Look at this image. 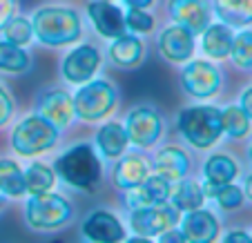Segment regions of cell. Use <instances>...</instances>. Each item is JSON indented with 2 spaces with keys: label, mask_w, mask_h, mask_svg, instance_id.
<instances>
[{
  "label": "cell",
  "mask_w": 252,
  "mask_h": 243,
  "mask_svg": "<svg viewBox=\"0 0 252 243\" xmlns=\"http://www.w3.org/2000/svg\"><path fill=\"white\" fill-rule=\"evenodd\" d=\"M205 199H212L214 203L219 205L221 210H237L241 208L246 196H243V187H239L237 183H210V181H201Z\"/></svg>",
  "instance_id": "d4e9b609"
},
{
  "label": "cell",
  "mask_w": 252,
  "mask_h": 243,
  "mask_svg": "<svg viewBox=\"0 0 252 243\" xmlns=\"http://www.w3.org/2000/svg\"><path fill=\"white\" fill-rule=\"evenodd\" d=\"M2 199H5V194H2V192H0V208H2Z\"/></svg>",
  "instance_id": "b9f144b4"
},
{
  "label": "cell",
  "mask_w": 252,
  "mask_h": 243,
  "mask_svg": "<svg viewBox=\"0 0 252 243\" xmlns=\"http://www.w3.org/2000/svg\"><path fill=\"white\" fill-rule=\"evenodd\" d=\"M2 38L9 40V43L18 45V47H27L29 43L33 40V27H32V20L23 18V16H11L9 20L5 23L2 27Z\"/></svg>",
  "instance_id": "4dcf8cb0"
},
{
  "label": "cell",
  "mask_w": 252,
  "mask_h": 243,
  "mask_svg": "<svg viewBox=\"0 0 252 243\" xmlns=\"http://www.w3.org/2000/svg\"><path fill=\"white\" fill-rule=\"evenodd\" d=\"M129 141H127V132L125 125L119 121H107L98 127L94 138V148L103 154L105 158H119L125 154Z\"/></svg>",
  "instance_id": "7402d4cb"
},
{
  "label": "cell",
  "mask_w": 252,
  "mask_h": 243,
  "mask_svg": "<svg viewBox=\"0 0 252 243\" xmlns=\"http://www.w3.org/2000/svg\"><path fill=\"white\" fill-rule=\"evenodd\" d=\"M158 241L161 243H183L186 241V237H183V232L179 230V225H174V228H170V230H165V232H161L158 234Z\"/></svg>",
  "instance_id": "d590c367"
},
{
  "label": "cell",
  "mask_w": 252,
  "mask_h": 243,
  "mask_svg": "<svg viewBox=\"0 0 252 243\" xmlns=\"http://www.w3.org/2000/svg\"><path fill=\"white\" fill-rule=\"evenodd\" d=\"M56 179L74 190L96 192L103 181V165L92 143H78L67 148L54 163Z\"/></svg>",
  "instance_id": "7a4b0ae2"
},
{
  "label": "cell",
  "mask_w": 252,
  "mask_h": 243,
  "mask_svg": "<svg viewBox=\"0 0 252 243\" xmlns=\"http://www.w3.org/2000/svg\"><path fill=\"white\" fill-rule=\"evenodd\" d=\"M36 114L47 119L58 129H65L74 121V100L65 90H47L36 100Z\"/></svg>",
  "instance_id": "e0dca14e"
},
{
  "label": "cell",
  "mask_w": 252,
  "mask_h": 243,
  "mask_svg": "<svg viewBox=\"0 0 252 243\" xmlns=\"http://www.w3.org/2000/svg\"><path fill=\"white\" fill-rule=\"evenodd\" d=\"M223 241L225 243H250L252 237L246 230H230L228 234H223Z\"/></svg>",
  "instance_id": "8d00e7d4"
},
{
  "label": "cell",
  "mask_w": 252,
  "mask_h": 243,
  "mask_svg": "<svg viewBox=\"0 0 252 243\" xmlns=\"http://www.w3.org/2000/svg\"><path fill=\"white\" fill-rule=\"evenodd\" d=\"M123 192V203L127 205L129 210H136V208H148V205H157L163 201H170V192H172V181L163 179L161 174H150L143 183L134 187H127Z\"/></svg>",
  "instance_id": "4fadbf2b"
},
{
  "label": "cell",
  "mask_w": 252,
  "mask_h": 243,
  "mask_svg": "<svg viewBox=\"0 0 252 243\" xmlns=\"http://www.w3.org/2000/svg\"><path fill=\"white\" fill-rule=\"evenodd\" d=\"M212 11L232 29L252 25V0H212Z\"/></svg>",
  "instance_id": "cb8c5ba5"
},
{
  "label": "cell",
  "mask_w": 252,
  "mask_h": 243,
  "mask_svg": "<svg viewBox=\"0 0 252 243\" xmlns=\"http://www.w3.org/2000/svg\"><path fill=\"white\" fill-rule=\"evenodd\" d=\"M0 192L9 196V199H20V196L27 194V190H25V170L14 158H0Z\"/></svg>",
  "instance_id": "4316f807"
},
{
  "label": "cell",
  "mask_w": 252,
  "mask_h": 243,
  "mask_svg": "<svg viewBox=\"0 0 252 243\" xmlns=\"http://www.w3.org/2000/svg\"><path fill=\"white\" fill-rule=\"evenodd\" d=\"M32 67V56L25 47L0 40V72L2 74H25Z\"/></svg>",
  "instance_id": "83f0119b"
},
{
  "label": "cell",
  "mask_w": 252,
  "mask_h": 243,
  "mask_svg": "<svg viewBox=\"0 0 252 243\" xmlns=\"http://www.w3.org/2000/svg\"><path fill=\"white\" fill-rule=\"evenodd\" d=\"M87 18L94 25L96 33L103 38H116L127 31L125 27V11L112 0H94L87 5Z\"/></svg>",
  "instance_id": "9a60e30c"
},
{
  "label": "cell",
  "mask_w": 252,
  "mask_h": 243,
  "mask_svg": "<svg viewBox=\"0 0 252 243\" xmlns=\"http://www.w3.org/2000/svg\"><path fill=\"white\" fill-rule=\"evenodd\" d=\"M58 138H61V129L56 125H52L40 114H29L11 129L9 141H11V150L16 154L32 158L54 150Z\"/></svg>",
  "instance_id": "8992f818"
},
{
  "label": "cell",
  "mask_w": 252,
  "mask_h": 243,
  "mask_svg": "<svg viewBox=\"0 0 252 243\" xmlns=\"http://www.w3.org/2000/svg\"><path fill=\"white\" fill-rule=\"evenodd\" d=\"M167 11L174 25L186 27L194 36H201V31L212 23V7L208 0H170Z\"/></svg>",
  "instance_id": "7c38bea8"
},
{
  "label": "cell",
  "mask_w": 252,
  "mask_h": 243,
  "mask_svg": "<svg viewBox=\"0 0 252 243\" xmlns=\"http://www.w3.org/2000/svg\"><path fill=\"white\" fill-rule=\"evenodd\" d=\"M71 219H74V205L63 194H54V192L29 194L25 203V221L29 228L38 232L61 230Z\"/></svg>",
  "instance_id": "5b68a950"
},
{
  "label": "cell",
  "mask_w": 252,
  "mask_h": 243,
  "mask_svg": "<svg viewBox=\"0 0 252 243\" xmlns=\"http://www.w3.org/2000/svg\"><path fill=\"white\" fill-rule=\"evenodd\" d=\"M243 196L252 203V172L246 177V181H243Z\"/></svg>",
  "instance_id": "ab89813d"
},
{
  "label": "cell",
  "mask_w": 252,
  "mask_h": 243,
  "mask_svg": "<svg viewBox=\"0 0 252 243\" xmlns=\"http://www.w3.org/2000/svg\"><path fill=\"white\" fill-rule=\"evenodd\" d=\"M125 27H127V31L136 33V36H148V33L154 31V16L148 9L127 7V11H125Z\"/></svg>",
  "instance_id": "d6a6232c"
},
{
  "label": "cell",
  "mask_w": 252,
  "mask_h": 243,
  "mask_svg": "<svg viewBox=\"0 0 252 243\" xmlns=\"http://www.w3.org/2000/svg\"><path fill=\"white\" fill-rule=\"evenodd\" d=\"M11 116H14V98L5 87L0 85V127H5L11 121Z\"/></svg>",
  "instance_id": "836d02e7"
},
{
  "label": "cell",
  "mask_w": 252,
  "mask_h": 243,
  "mask_svg": "<svg viewBox=\"0 0 252 243\" xmlns=\"http://www.w3.org/2000/svg\"><path fill=\"white\" fill-rule=\"evenodd\" d=\"M190 165L192 163L188 152L179 145H165L154 154V172L172 183L186 179L190 174Z\"/></svg>",
  "instance_id": "ac0fdd59"
},
{
  "label": "cell",
  "mask_w": 252,
  "mask_h": 243,
  "mask_svg": "<svg viewBox=\"0 0 252 243\" xmlns=\"http://www.w3.org/2000/svg\"><path fill=\"white\" fill-rule=\"evenodd\" d=\"M16 14V0H0V31L5 23Z\"/></svg>",
  "instance_id": "e575fe53"
},
{
  "label": "cell",
  "mask_w": 252,
  "mask_h": 243,
  "mask_svg": "<svg viewBox=\"0 0 252 243\" xmlns=\"http://www.w3.org/2000/svg\"><path fill=\"white\" fill-rule=\"evenodd\" d=\"M239 105L243 107V112L248 114V119L252 121V85L246 87V90L241 91V98H239Z\"/></svg>",
  "instance_id": "74e56055"
},
{
  "label": "cell",
  "mask_w": 252,
  "mask_h": 243,
  "mask_svg": "<svg viewBox=\"0 0 252 243\" xmlns=\"http://www.w3.org/2000/svg\"><path fill=\"white\" fill-rule=\"evenodd\" d=\"M100 65H103V56H100L98 47L83 43L67 52V56L63 58L61 74L71 85H83L98 74Z\"/></svg>",
  "instance_id": "30bf717a"
},
{
  "label": "cell",
  "mask_w": 252,
  "mask_h": 243,
  "mask_svg": "<svg viewBox=\"0 0 252 243\" xmlns=\"http://www.w3.org/2000/svg\"><path fill=\"white\" fill-rule=\"evenodd\" d=\"M125 132H127L129 145L138 150H148L158 143V138L165 132L163 116L150 105H138L127 112L125 119Z\"/></svg>",
  "instance_id": "9c48e42d"
},
{
  "label": "cell",
  "mask_w": 252,
  "mask_h": 243,
  "mask_svg": "<svg viewBox=\"0 0 252 243\" xmlns=\"http://www.w3.org/2000/svg\"><path fill=\"white\" fill-rule=\"evenodd\" d=\"M221 125H223V134L234 141H241L250 134L252 121L243 112L241 105H228L221 110Z\"/></svg>",
  "instance_id": "f546056e"
},
{
  "label": "cell",
  "mask_w": 252,
  "mask_h": 243,
  "mask_svg": "<svg viewBox=\"0 0 252 243\" xmlns=\"http://www.w3.org/2000/svg\"><path fill=\"white\" fill-rule=\"evenodd\" d=\"M150 174H152L150 172V163L143 156H138V154H123V156H119L114 170H112V183L119 190H127V187L143 183Z\"/></svg>",
  "instance_id": "ffe728a7"
},
{
  "label": "cell",
  "mask_w": 252,
  "mask_h": 243,
  "mask_svg": "<svg viewBox=\"0 0 252 243\" xmlns=\"http://www.w3.org/2000/svg\"><path fill=\"white\" fill-rule=\"evenodd\" d=\"M239 177V163L230 154H210L203 163V179L210 183H232Z\"/></svg>",
  "instance_id": "484cf974"
},
{
  "label": "cell",
  "mask_w": 252,
  "mask_h": 243,
  "mask_svg": "<svg viewBox=\"0 0 252 243\" xmlns=\"http://www.w3.org/2000/svg\"><path fill=\"white\" fill-rule=\"evenodd\" d=\"M248 158H250V163H252V145H250V150H248Z\"/></svg>",
  "instance_id": "60d3db41"
},
{
  "label": "cell",
  "mask_w": 252,
  "mask_h": 243,
  "mask_svg": "<svg viewBox=\"0 0 252 243\" xmlns=\"http://www.w3.org/2000/svg\"><path fill=\"white\" fill-rule=\"evenodd\" d=\"M83 239L92 243H119L127 239V230H125L123 221L110 210H94L85 216L81 223Z\"/></svg>",
  "instance_id": "8fae6325"
},
{
  "label": "cell",
  "mask_w": 252,
  "mask_h": 243,
  "mask_svg": "<svg viewBox=\"0 0 252 243\" xmlns=\"http://www.w3.org/2000/svg\"><path fill=\"white\" fill-rule=\"evenodd\" d=\"M179 221H181V212L170 201L129 210V230L141 239L158 237L161 232L179 225Z\"/></svg>",
  "instance_id": "ba28073f"
},
{
  "label": "cell",
  "mask_w": 252,
  "mask_h": 243,
  "mask_svg": "<svg viewBox=\"0 0 252 243\" xmlns=\"http://www.w3.org/2000/svg\"><path fill=\"white\" fill-rule=\"evenodd\" d=\"M170 203L174 205L176 210L181 212H190L196 208H203L205 203V194L203 187L199 181H192V179H181V181L172 183V192H170Z\"/></svg>",
  "instance_id": "603a6c76"
},
{
  "label": "cell",
  "mask_w": 252,
  "mask_h": 243,
  "mask_svg": "<svg viewBox=\"0 0 252 243\" xmlns=\"http://www.w3.org/2000/svg\"><path fill=\"white\" fill-rule=\"evenodd\" d=\"M145 58V45L136 33L125 31L116 38H112L110 45V61L121 69H136Z\"/></svg>",
  "instance_id": "d6986e66"
},
{
  "label": "cell",
  "mask_w": 252,
  "mask_h": 243,
  "mask_svg": "<svg viewBox=\"0 0 252 243\" xmlns=\"http://www.w3.org/2000/svg\"><path fill=\"white\" fill-rule=\"evenodd\" d=\"M250 237H252V232H250Z\"/></svg>",
  "instance_id": "7bdbcfd3"
},
{
  "label": "cell",
  "mask_w": 252,
  "mask_h": 243,
  "mask_svg": "<svg viewBox=\"0 0 252 243\" xmlns=\"http://www.w3.org/2000/svg\"><path fill=\"white\" fill-rule=\"evenodd\" d=\"M112 2H114V0H112Z\"/></svg>",
  "instance_id": "ee69618b"
},
{
  "label": "cell",
  "mask_w": 252,
  "mask_h": 243,
  "mask_svg": "<svg viewBox=\"0 0 252 243\" xmlns=\"http://www.w3.org/2000/svg\"><path fill=\"white\" fill-rule=\"evenodd\" d=\"M234 31L230 25L225 23H210L208 27L201 31V49L208 58L212 61H223L230 58V49H232Z\"/></svg>",
  "instance_id": "44dd1931"
},
{
  "label": "cell",
  "mask_w": 252,
  "mask_h": 243,
  "mask_svg": "<svg viewBox=\"0 0 252 243\" xmlns=\"http://www.w3.org/2000/svg\"><path fill=\"white\" fill-rule=\"evenodd\" d=\"M196 36L181 25H170L158 36V52L172 65H183L192 58L196 47Z\"/></svg>",
  "instance_id": "5bb4252c"
},
{
  "label": "cell",
  "mask_w": 252,
  "mask_h": 243,
  "mask_svg": "<svg viewBox=\"0 0 252 243\" xmlns=\"http://www.w3.org/2000/svg\"><path fill=\"white\" fill-rule=\"evenodd\" d=\"M176 129L194 150H210L223 138L221 110L214 105H190L176 114Z\"/></svg>",
  "instance_id": "3957f363"
},
{
  "label": "cell",
  "mask_w": 252,
  "mask_h": 243,
  "mask_svg": "<svg viewBox=\"0 0 252 243\" xmlns=\"http://www.w3.org/2000/svg\"><path fill=\"white\" fill-rule=\"evenodd\" d=\"M181 87L188 96L196 100H208L217 96L223 87V74L212 61H188L181 69Z\"/></svg>",
  "instance_id": "52a82bcc"
},
{
  "label": "cell",
  "mask_w": 252,
  "mask_h": 243,
  "mask_svg": "<svg viewBox=\"0 0 252 243\" xmlns=\"http://www.w3.org/2000/svg\"><path fill=\"white\" fill-rule=\"evenodd\" d=\"M54 185H56V172L47 163L36 161L25 170V190H27V194L52 192Z\"/></svg>",
  "instance_id": "f1b7e54d"
},
{
  "label": "cell",
  "mask_w": 252,
  "mask_h": 243,
  "mask_svg": "<svg viewBox=\"0 0 252 243\" xmlns=\"http://www.w3.org/2000/svg\"><path fill=\"white\" fill-rule=\"evenodd\" d=\"M71 100L76 119H81L83 123H100L114 114L119 105V90L107 78H92L78 87Z\"/></svg>",
  "instance_id": "277c9868"
},
{
  "label": "cell",
  "mask_w": 252,
  "mask_h": 243,
  "mask_svg": "<svg viewBox=\"0 0 252 243\" xmlns=\"http://www.w3.org/2000/svg\"><path fill=\"white\" fill-rule=\"evenodd\" d=\"M33 38L45 47H67L81 40L83 20L74 7L47 5L33 11L32 16Z\"/></svg>",
  "instance_id": "6da1fadb"
},
{
  "label": "cell",
  "mask_w": 252,
  "mask_h": 243,
  "mask_svg": "<svg viewBox=\"0 0 252 243\" xmlns=\"http://www.w3.org/2000/svg\"><path fill=\"white\" fill-rule=\"evenodd\" d=\"M230 58L239 69L252 72V29H243V31L234 33Z\"/></svg>",
  "instance_id": "1f68e13d"
},
{
  "label": "cell",
  "mask_w": 252,
  "mask_h": 243,
  "mask_svg": "<svg viewBox=\"0 0 252 243\" xmlns=\"http://www.w3.org/2000/svg\"><path fill=\"white\" fill-rule=\"evenodd\" d=\"M179 230L183 232L186 241L210 243L219 237L221 223H219V219H217V214H212L210 210L196 208V210L183 212L181 221H179Z\"/></svg>",
  "instance_id": "2e32d148"
},
{
  "label": "cell",
  "mask_w": 252,
  "mask_h": 243,
  "mask_svg": "<svg viewBox=\"0 0 252 243\" xmlns=\"http://www.w3.org/2000/svg\"><path fill=\"white\" fill-rule=\"evenodd\" d=\"M127 7H136V9H150L157 0H123Z\"/></svg>",
  "instance_id": "f35d334b"
}]
</instances>
